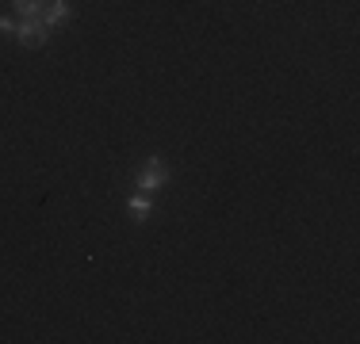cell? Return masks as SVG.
<instances>
[{"label": "cell", "instance_id": "6da1fadb", "mask_svg": "<svg viewBox=\"0 0 360 344\" xmlns=\"http://www.w3.org/2000/svg\"><path fill=\"white\" fill-rule=\"evenodd\" d=\"M134 184H139V192H161V187L169 184V168H165V161L161 157H150L146 161V168L139 172V180H134Z\"/></svg>", "mask_w": 360, "mask_h": 344}, {"label": "cell", "instance_id": "7a4b0ae2", "mask_svg": "<svg viewBox=\"0 0 360 344\" xmlns=\"http://www.w3.org/2000/svg\"><path fill=\"white\" fill-rule=\"evenodd\" d=\"M46 34H50V27L42 23V15H31V20L15 23V39H20L23 46H42V42H46Z\"/></svg>", "mask_w": 360, "mask_h": 344}, {"label": "cell", "instance_id": "3957f363", "mask_svg": "<svg viewBox=\"0 0 360 344\" xmlns=\"http://www.w3.org/2000/svg\"><path fill=\"white\" fill-rule=\"evenodd\" d=\"M70 15H73V4H70V0H50V4L42 8V23H46V27L70 23Z\"/></svg>", "mask_w": 360, "mask_h": 344}, {"label": "cell", "instance_id": "277c9868", "mask_svg": "<svg viewBox=\"0 0 360 344\" xmlns=\"http://www.w3.org/2000/svg\"><path fill=\"white\" fill-rule=\"evenodd\" d=\"M127 206H131V214H134V218H146V214H150L153 211V203H150V195H146V192H139V195H131V203H127Z\"/></svg>", "mask_w": 360, "mask_h": 344}, {"label": "cell", "instance_id": "5b68a950", "mask_svg": "<svg viewBox=\"0 0 360 344\" xmlns=\"http://www.w3.org/2000/svg\"><path fill=\"white\" fill-rule=\"evenodd\" d=\"M15 12L23 15V20H31V15H42V8H46V0H12Z\"/></svg>", "mask_w": 360, "mask_h": 344}, {"label": "cell", "instance_id": "8992f818", "mask_svg": "<svg viewBox=\"0 0 360 344\" xmlns=\"http://www.w3.org/2000/svg\"><path fill=\"white\" fill-rule=\"evenodd\" d=\"M0 34H15V20H8V15H0Z\"/></svg>", "mask_w": 360, "mask_h": 344}]
</instances>
